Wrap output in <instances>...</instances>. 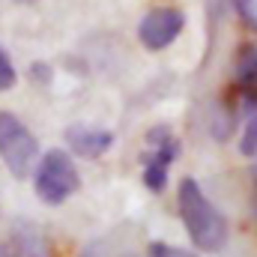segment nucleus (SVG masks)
<instances>
[{
  "instance_id": "obj_3",
  "label": "nucleus",
  "mask_w": 257,
  "mask_h": 257,
  "mask_svg": "<svg viewBox=\"0 0 257 257\" xmlns=\"http://www.w3.org/2000/svg\"><path fill=\"white\" fill-rule=\"evenodd\" d=\"M0 162L15 180H27L39 165V141L12 111H0Z\"/></svg>"
},
{
  "instance_id": "obj_10",
  "label": "nucleus",
  "mask_w": 257,
  "mask_h": 257,
  "mask_svg": "<svg viewBox=\"0 0 257 257\" xmlns=\"http://www.w3.org/2000/svg\"><path fill=\"white\" fill-rule=\"evenodd\" d=\"M15 84H18V72H15V66H12V57H9V51L0 45V93L12 90Z\"/></svg>"
},
{
  "instance_id": "obj_6",
  "label": "nucleus",
  "mask_w": 257,
  "mask_h": 257,
  "mask_svg": "<svg viewBox=\"0 0 257 257\" xmlns=\"http://www.w3.org/2000/svg\"><path fill=\"white\" fill-rule=\"evenodd\" d=\"M66 144L75 156L81 159H102L111 147H114V132L99 126H84V123H75V126L66 128Z\"/></svg>"
},
{
  "instance_id": "obj_2",
  "label": "nucleus",
  "mask_w": 257,
  "mask_h": 257,
  "mask_svg": "<svg viewBox=\"0 0 257 257\" xmlns=\"http://www.w3.org/2000/svg\"><path fill=\"white\" fill-rule=\"evenodd\" d=\"M33 189L36 197L48 206H60L81 189L78 165L66 150H48L39 156V165L33 171Z\"/></svg>"
},
{
  "instance_id": "obj_16",
  "label": "nucleus",
  "mask_w": 257,
  "mask_h": 257,
  "mask_svg": "<svg viewBox=\"0 0 257 257\" xmlns=\"http://www.w3.org/2000/svg\"><path fill=\"white\" fill-rule=\"evenodd\" d=\"M18 3H36V0H18Z\"/></svg>"
},
{
  "instance_id": "obj_5",
  "label": "nucleus",
  "mask_w": 257,
  "mask_h": 257,
  "mask_svg": "<svg viewBox=\"0 0 257 257\" xmlns=\"http://www.w3.org/2000/svg\"><path fill=\"white\" fill-rule=\"evenodd\" d=\"M186 27V12L177 6H153L141 24H138V39L147 51H165L168 45L177 42V36Z\"/></svg>"
},
{
  "instance_id": "obj_15",
  "label": "nucleus",
  "mask_w": 257,
  "mask_h": 257,
  "mask_svg": "<svg viewBox=\"0 0 257 257\" xmlns=\"http://www.w3.org/2000/svg\"><path fill=\"white\" fill-rule=\"evenodd\" d=\"M251 177H254V186H257V168H254V174H251Z\"/></svg>"
},
{
  "instance_id": "obj_1",
  "label": "nucleus",
  "mask_w": 257,
  "mask_h": 257,
  "mask_svg": "<svg viewBox=\"0 0 257 257\" xmlns=\"http://www.w3.org/2000/svg\"><path fill=\"white\" fill-rule=\"evenodd\" d=\"M177 206H180V218H183V227L189 233L194 248L200 251H221L227 245V236H230V227H227V218L221 215V209L206 197V192L200 189V183L186 177L180 180V189H177Z\"/></svg>"
},
{
  "instance_id": "obj_14",
  "label": "nucleus",
  "mask_w": 257,
  "mask_h": 257,
  "mask_svg": "<svg viewBox=\"0 0 257 257\" xmlns=\"http://www.w3.org/2000/svg\"><path fill=\"white\" fill-rule=\"evenodd\" d=\"M81 257H108V251H105L102 242H90V245L81 251Z\"/></svg>"
},
{
  "instance_id": "obj_13",
  "label": "nucleus",
  "mask_w": 257,
  "mask_h": 257,
  "mask_svg": "<svg viewBox=\"0 0 257 257\" xmlns=\"http://www.w3.org/2000/svg\"><path fill=\"white\" fill-rule=\"evenodd\" d=\"M30 75H33L39 84H48V81H51V66L48 63H33L30 66Z\"/></svg>"
},
{
  "instance_id": "obj_12",
  "label": "nucleus",
  "mask_w": 257,
  "mask_h": 257,
  "mask_svg": "<svg viewBox=\"0 0 257 257\" xmlns=\"http://www.w3.org/2000/svg\"><path fill=\"white\" fill-rule=\"evenodd\" d=\"M233 6H236L242 24L251 27V30L257 33V0H233Z\"/></svg>"
},
{
  "instance_id": "obj_7",
  "label": "nucleus",
  "mask_w": 257,
  "mask_h": 257,
  "mask_svg": "<svg viewBox=\"0 0 257 257\" xmlns=\"http://www.w3.org/2000/svg\"><path fill=\"white\" fill-rule=\"evenodd\" d=\"M3 257H51V248L45 242V236L33 227H18L9 239V245L3 248Z\"/></svg>"
},
{
  "instance_id": "obj_11",
  "label": "nucleus",
  "mask_w": 257,
  "mask_h": 257,
  "mask_svg": "<svg viewBox=\"0 0 257 257\" xmlns=\"http://www.w3.org/2000/svg\"><path fill=\"white\" fill-rule=\"evenodd\" d=\"M147 254L150 257H200V254H194V251L180 248V245H168V242H150Z\"/></svg>"
},
{
  "instance_id": "obj_8",
  "label": "nucleus",
  "mask_w": 257,
  "mask_h": 257,
  "mask_svg": "<svg viewBox=\"0 0 257 257\" xmlns=\"http://www.w3.org/2000/svg\"><path fill=\"white\" fill-rule=\"evenodd\" d=\"M233 78H236V90L239 93H254L257 96V42H245L236 51Z\"/></svg>"
},
{
  "instance_id": "obj_9",
  "label": "nucleus",
  "mask_w": 257,
  "mask_h": 257,
  "mask_svg": "<svg viewBox=\"0 0 257 257\" xmlns=\"http://www.w3.org/2000/svg\"><path fill=\"white\" fill-rule=\"evenodd\" d=\"M239 153L245 159H257V114L248 117V123L242 128V138H239Z\"/></svg>"
},
{
  "instance_id": "obj_4",
  "label": "nucleus",
  "mask_w": 257,
  "mask_h": 257,
  "mask_svg": "<svg viewBox=\"0 0 257 257\" xmlns=\"http://www.w3.org/2000/svg\"><path fill=\"white\" fill-rule=\"evenodd\" d=\"M177 156H180V141L168 126H156L147 132V150L141 153V180L153 194L165 192Z\"/></svg>"
},
{
  "instance_id": "obj_17",
  "label": "nucleus",
  "mask_w": 257,
  "mask_h": 257,
  "mask_svg": "<svg viewBox=\"0 0 257 257\" xmlns=\"http://www.w3.org/2000/svg\"><path fill=\"white\" fill-rule=\"evenodd\" d=\"M254 215H257V206H254Z\"/></svg>"
}]
</instances>
